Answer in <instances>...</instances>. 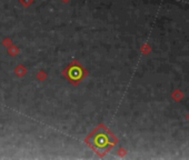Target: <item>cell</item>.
<instances>
[{
    "instance_id": "6da1fadb",
    "label": "cell",
    "mask_w": 189,
    "mask_h": 160,
    "mask_svg": "<svg viewBox=\"0 0 189 160\" xmlns=\"http://www.w3.org/2000/svg\"><path fill=\"white\" fill-rule=\"evenodd\" d=\"M85 142L99 157H103L117 145L118 139L103 125H99L93 132L88 135Z\"/></svg>"
},
{
    "instance_id": "7a4b0ae2",
    "label": "cell",
    "mask_w": 189,
    "mask_h": 160,
    "mask_svg": "<svg viewBox=\"0 0 189 160\" xmlns=\"http://www.w3.org/2000/svg\"><path fill=\"white\" fill-rule=\"evenodd\" d=\"M62 75L68 79L69 82L73 85H78L87 76V70L78 61H72L68 68L62 72Z\"/></svg>"
}]
</instances>
